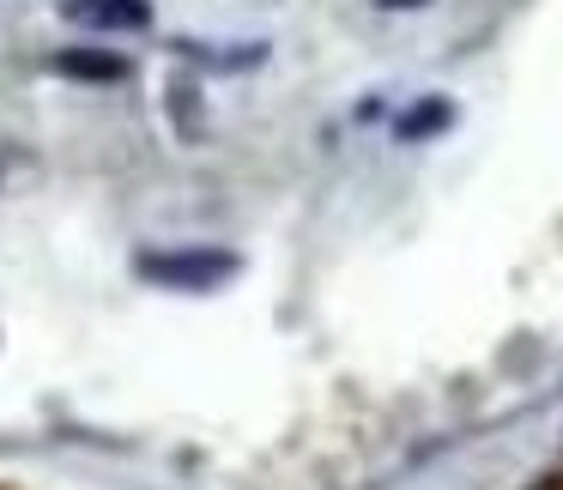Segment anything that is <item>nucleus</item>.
Wrapping results in <instances>:
<instances>
[{
	"instance_id": "423d86ee",
	"label": "nucleus",
	"mask_w": 563,
	"mask_h": 490,
	"mask_svg": "<svg viewBox=\"0 0 563 490\" xmlns=\"http://www.w3.org/2000/svg\"><path fill=\"white\" fill-rule=\"evenodd\" d=\"M539 490H563V478H545V485H539Z\"/></svg>"
},
{
	"instance_id": "f03ea898",
	"label": "nucleus",
	"mask_w": 563,
	"mask_h": 490,
	"mask_svg": "<svg viewBox=\"0 0 563 490\" xmlns=\"http://www.w3.org/2000/svg\"><path fill=\"white\" fill-rule=\"evenodd\" d=\"M62 13L74 25H91V31H146L152 25L146 0H67Z\"/></svg>"
},
{
	"instance_id": "20e7f679",
	"label": "nucleus",
	"mask_w": 563,
	"mask_h": 490,
	"mask_svg": "<svg viewBox=\"0 0 563 490\" xmlns=\"http://www.w3.org/2000/svg\"><path fill=\"white\" fill-rule=\"evenodd\" d=\"M454 122V110H449V98H424V103H412V110L394 122V134L412 146V140H430V134H442V127Z\"/></svg>"
},
{
	"instance_id": "f257e3e1",
	"label": "nucleus",
	"mask_w": 563,
	"mask_h": 490,
	"mask_svg": "<svg viewBox=\"0 0 563 490\" xmlns=\"http://www.w3.org/2000/svg\"><path fill=\"white\" fill-rule=\"evenodd\" d=\"M134 272L164 285V291H212V285L236 279V255H224V248H158V255H140Z\"/></svg>"
},
{
	"instance_id": "7ed1b4c3",
	"label": "nucleus",
	"mask_w": 563,
	"mask_h": 490,
	"mask_svg": "<svg viewBox=\"0 0 563 490\" xmlns=\"http://www.w3.org/2000/svg\"><path fill=\"white\" fill-rule=\"evenodd\" d=\"M55 74L91 79V86H122L128 62H122V55H110V49H62V55H55Z\"/></svg>"
},
{
	"instance_id": "39448f33",
	"label": "nucleus",
	"mask_w": 563,
	"mask_h": 490,
	"mask_svg": "<svg viewBox=\"0 0 563 490\" xmlns=\"http://www.w3.org/2000/svg\"><path fill=\"white\" fill-rule=\"evenodd\" d=\"M376 7H394V13H406V7H424V0H376Z\"/></svg>"
}]
</instances>
